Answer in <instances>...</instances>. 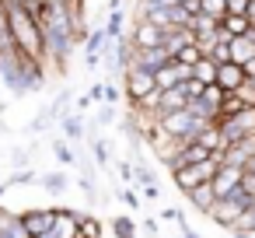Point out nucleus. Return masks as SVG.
Here are the masks:
<instances>
[{"label":"nucleus","mask_w":255,"mask_h":238,"mask_svg":"<svg viewBox=\"0 0 255 238\" xmlns=\"http://www.w3.org/2000/svg\"><path fill=\"white\" fill-rule=\"evenodd\" d=\"M7 4V18H11V35H14V46L42 63H49V53H46V35H42V21L21 4V0H4Z\"/></svg>","instance_id":"obj_1"},{"label":"nucleus","mask_w":255,"mask_h":238,"mask_svg":"<svg viewBox=\"0 0 255 238\" xmlns=\"http://www.w3.org/2000/svg\"><path fill=\"white\" fill-rule=\"evenodd\" d=\"M164 32H168V28H161V25L147 21V18H136V25H133V32H129V42H133V49L164 46Z\"/></svg>","instance_id":"obj_2"},{"label":"nucleus","mask_w":255,"mask_h":238,"mask_svg":"<svg viewBox=\"0 0 255 238\" xmlns=\"http://www.w3.org/2000/svg\"><path fill=\"white\" fill-rule=\"evenodd\" d=\"M241 179H245V168H241V165H220V172L213 175L217 200H224V196H231L234 189H241Z\"/></svg>","instance_id":"obj_3"},{"label":"nucleus","mask_w":255,"mask_h":238,"mask_svg":"<svg viewBox=\"0 0 255 238\" xmlns=\"http://www.w3.org/2000/svg\"><path fill=\"white\" fill-rule=\"evenodd\" d=\"M21 221H25V228H28L32 238H35V235H42V231H53V224H56V207H35V210H25Z\"/></svg>","instance_id":"obj_4"},{"label":"nucleus","mask_w":255,"mask_h":238,"mask_svg":"<svg viewBox=\"0 0 255 238\" xmlns=\"http://www.w3.org/2000/svg\"><path fill=\"white\" fill-rule=\"evenodd\" d=\"M245 81H248V74H245V67H241V63L224 60V63L217 67V84H220L224 91H238Z\"/></svg>","instance_id":"obj_5"},{"label":"nucleus","mask_w":255,"mask_h":238,"mask_svg":"<svg viewBox=\"0 0 255 238\" xmlns=\"http://www.w3.org/2000/svg\"><path fill=\"white\" fill-rule=\"evenodd\" d=\"M171 60L168 46H150V49H133V63L136 67H147V70H161L164 63Z\"/></svg>","instance_id":"obj_6"},{"label":"nucleus","mask_w":255,"mask_h":238,"mask_svg":"<svg viewBox=\"0 0 255 238\" xmlns=\"http://www.w3.org/2000/svg\"><path fill=\"white\" fill-rule=\"evenodd\" d=\"M185 200H189L199 214H210V210L217 207V189H213V182H199L192 193H185Z\"/></svg>","instance_id":"obj_7"},{"label":"nucleus","mask_w":255,"mask_h":238,"mask_svg":"<svg viewBox=\"0 0 255 238\" xmlns=\"http://www.w3.org/2000/svg\"><path fill=\"white\" fill-rule=\"evenodd\" d=\"M39 186H42L49 196H63V193L70 189V175H67L63 168H56V172H46V175H39Z\"/></svg>","instance_id":"obj_8"},{"label":"nucleus","mask_w":255,"mask_h":238,"mask_svg":"<svg viewBox=\"0 0 255 238\" xmlns=\"http://www.w3.org/2000/svg\"><path fill=\"white\" fill-rule=\"evenodd\" d=\"M60 126H63V137H67L70 144H84L88 130H84V119H81V112H67V116L60 119Z\"/></svg>","instance_id":"obj_9"},{"label":"nucleus","mask_w":255,"mask_h":238,"mask_svg":"<svg viewBox=\"0 0 255 238\" xmlns=\"http://www.w3.org/2000/svg\"><path fill=\"white\" fill-rule=\"evenodd\" d=\"M171 179H175V186L182 189V193H192L199 182H206L203 175H199V165H185V168H178V172H171Z\"/></svg>","instance_id":"obj_10"},{"label":"nucleus","mask_w":255,"mask_h":238,"mask_svg":"<svg viewBox=\"0 0 255 238\" xmlns=\"http://www.w3.org/2000/svg\"><path fill=\"white\" fill-rule=\"evenodd\" d=\"M220 28H224L231 39H238V35H248V32H252V18H248V14H224V18H220Z\"/></svg>","instance_id":"obj_11"},{"label":"nucleus","mask_w":255,"mask_h":238,"mask_svg":"<svg viewBox=\"0 0 255 238\" xmlns=\"http://www.w3.org/2000/svg\"><path fill=\"white\" fill-rule=\"evenodd\" d=\"M196 140H199L206 151H224V147H227V140H224V133H220V123H206Z\"/></svg>","instance_id":"obj_12"},{"label":"nucleus","mask_w":255,"mask_h":238,"mask_svg":"<svg viewBox=\"0 0 255 238\" xmlns=\"http://www.w3.org/2000/svg\"><path fill=\"white\" fill-rule=\"evenodd\" d=\"M217 60L213 56H203V60H196L192 63V77L199 81V84H217Z\"/></svg>","instance_id":"obj_13"},{"label":"nucleus","mask_w":255,"mask_h":238,"mask_svg":"<svg viewBox=\"0 0 255 238\" xmlns=\"http://www.w3.org/2000/svg\"><path fill=\"white\" fill-rule=\"evenodd\" d=\"M255 56V39H248V35H238V39H231V60L234 63H248Z\"/></svg>","instance_id":"obj_14"},{"label":"nucleus","mask_w":255,"mask_h":238,"mask_svg":"<svg viewBox=\"0 0 255 238\" xmlns=\"http://www.w3.org/2000/svg\"><path fill=\"white\" fill-rule=\"evenodd\" d=\"M14 35H11V18H7V4L0 0V53H14Z\"/></svg>","instance_id":"obj_15"},{"label":"nucleus","mask_w":255,"mask_h":238,"mask_svg":"<svg viewBox=\"0 0 255 238\" xmlns=\"http://www.w3.org/2000/svg\"><path fill=\"white\" fill-rule=\"evenodd\" d=\"M53 154L60 158V165H77V154H74V144L67 137H56L53 140Z\"/></svg>","instance_id":"obj_16"},{"label":"nucleus","mask_w":255,"mask_h":238,"mask_svg":"<svg viewBox=\"0 0 255 238\" xmlns=\"http://www.w3.org/2000/svg\"><path fill=\"white\" fill-rule=\"evenodd\" d=\"M231 231H234L238 238H252V235H255V207H252V210H245V214L234 221V228H231Z\"/></svg>","instance_id":"obj_17"},{"label":"nucleus","mask_w":255,"mask_h":238,"mask_svg":"<svg viewBox=\"0 0 255 238\" xmlns=\"http://www.w3.org/2000/svg\"><path fill=\"white\" fill-rule=\"evenodd\" d=\"M70 102H74V95H70L67 88H63V91H60V95H56L53 102H49V112H53V119H56V123H60V119H63L67 112H70Z\"/></svg>","instance_id":"obj_18"},{"label":"nucleus","mask_w":255,"mask_h":238,"mask_svg":"<svg viewBox=\"0 0 255 238\" xmlns=\"http://www.w3.org/2000/svg\"><path fill=\"white\" fill-rule=\"evenodd\" d=\"M102 221L95 217V214H81V235L77 238H102Z\"/></svg>","instance_id":"obj_19"},{"label":"nucleus","mask_w":255,"mask_h":238,"mask_svg":"<svg viewBox=\"0 0 255 238\" xmlns=\"http://www.w3.org/2000/svg\"><path fill=\"white\" fill-rule=\"evenodd\" d=\"M171 60H178V63H185V67H192L196 60H203V49H199V42H185Z\"/></svg>","instance_id":"obj_20"},{"label":"nucleus","mask_w":255,"mask_h":238,"mask_svg":"<svg viewBox=\"0 0 255 238\" xmlns=\"http://www.w3.org/2000/svg\"><path fill=\"white\" fill-rule=\"evenodd\" d=\"M116 123V105H109V102H102V109L95 112V119L88 123L91 130H102V126H112Z\"/></svg>","instance_id":"obj_21"},{"label":"nucleus","mask_w":255,"mask_h":238,"mask_svg":"<svg viewBox=\"0 0 255 238\" xmlns=\"http://www.w3.org/2000/svg\"><path fill=\"white\" fill-rule=\"evenodd\" d=\"M224 95H227V91H224V88H220V84H206V88H203V95H199V98H203V102H206V105H213V109H217V112H220V105H224Z\"/></svg>","instance_id":"obj_22"},{"label":"nucleus","mask_w":255,"mask_h":238,"mask_svg":"<svg viewBox=\"0 0 255 238\" xmlns=\"http://www.w3.org/2000/svg\"><path fill=\"white\" fill-rule=\"evenodd\" d=\"M112 231H116V238H136V224L129 221V217H112Z\"/></svg>","instance_id":"obj_23"},{"label":"nucleus","mask_w":255,"mask_h":238,"mask_svg":"<svg viewBox=\"0 0 255 238\" xmlns=\"http://www.w3.org/2000/svg\"><path fill=\"white\" fill-rule=\"evenodd\" d=\"M53 123H56V119H53V112H49V105H42V112H39V116H35V119L28 123V133H42V130H49Z\"/></svg>","instance_id":"obj_24"},{"label":"nucleus","mask_w":255,"mask_h":238,"mask_svg":"<svg viewBox=\"0 0 255 238\" xmlns=\"http://www.w3.org/2000/svg\"><path fill=\"white\" fill-rule=\"evenodd\" d=\"M91 154H95V165L98 168H109V144L102 137H91Z\"/></svg>","instance_id":"obj_25"},{"label":"nucleus","mask_w":255,"mask_h":238,"mask_svg":"<svg viewBox=\"0 0 255 238\" xmlns=\"http://www.w3.org/2000/svg\"><path fill=\"white\" fill-rule=\"evenodd\" d=\"M32 182H39V172H32V168H14L7 179V186H32Z\"/></svg>","instance_id":"obj_26"},{"label":"nucleus","mask_w":255,"mask_h":238,"mask_svg":"<svg viewBox=\"0 0 255 238\" xmlns=\"http://www.w3.org/2000/svg\"><path fill=\"white\" fill-rule=\"evenodd\" d=\"M105 32H109V39H123V11H112V14H109Z\"/></svg>","instance_id":"obj_27"},{"label":"nucleus","mask_w":255,"mask_h":238,"mask_svg":"<svg viewBox=\"0 0 255 238\" xmlns=\"http://www.w3.org/2000/svg\"><path fill=\"white\" fill-rule=\"evenodd\" d=\"M203 14H210V18H224L227 14V0H203Z\"/></svg>","instance_id":"obj_28"},{"label":"nucleus","mask_w":255,"mask_h":238,"mask_svg":"<svg viewBox=\"0 0 255 238\" xmlns=\"http://www.w3.org/2000/svg\"><path fill=\"white\" fill-rule=\"evenodd\" d=\"M119 200H123L129 210H140V207H143V200H140V193H136V189H119Z\"/></svg>","instance_id":"obj_29"},{"label":"nucleus","mask_w":255,"mask_h":238,"mask_svg":"<svg viewBox=\"0 0 255 238\" xmlns=\"http://www.w3.org/2000/svg\"><path fill=\"white\" fill-rule=\"evenodd\" d=\"M28 154H32V151L14 147V151H11V165H14V168H25V165H28Z\"/></svg>","instance_id":"obj_30"},{"label":"nucleus","mask_w":255,"mask_h":238,"mask_svg":"<svg viewBox=\"0 0 255 238\" xmlns=\"http://www.w3.org/2000/svg\"><path fill=\"white\" fill-rule=\"evenodd\" d=\"M241 189H245L248 196H255V172H248V168H245V179H241Z\"/></svg>","instance_id":"obj_31"},{"label":"nucleus","mask_w":255,"mask_h":238,"mask_svg":"<svg viewBox=\"0 0 255 238\" xmlns=\"http://www.w3.org/2000/svg\"><path fill=\"white\" fill-rule=\"evenodd\" d=\"M105 102H109V105H116V102H119V88H116L112 81H105Z\"/></svg>","instance_id":"obj_32"},{"label":"nucleus","mask_w":255,"mask_h":238,"mask_svg":"<svg viewBox=\"0 0 255 238\" xmlns=\"http://www.w3.org/2000/svg\"><path fill=\"white\" fill-rule=\"evenodd\" d=\"M91 102H95L91 95H81V98L74 102V109H77V112H84V109H91Z\"/></svg>","instance_id":"obj_33"},{"label":"nucleus","mask_w":255,"mask_h":238,"mask_svg":"<svg viewBox=\"0 0 255 238\" xmlns=\"http://www.w3.org/2000/svg\"><path fill=\"white\" fill-rule=\"evenodd\" d=\"M88 95H91V98H95V102H105V84H95V88H91V91H88Z\"/></svg>","instance_id":"obj_34"},{"label":"nucleus","mask_w":255,"mask_h":238,"mask_svg":"<svg viewBox=\"0 0 255 238\" xmlns=\"http://www.w3.org/2000/svg\"><path fill=\"white\" fill-rule=\"evenodd\" d=\"M143 196H147V200H161V189H157V182H154V186H143Z\"/></svg>","instance_id":"obj_35"},{"label":"nucleus","mask_w":255,"mask_h":238,"mask_svg":"<svg viewBox=\"0 0 255 238\" xmlns=\"http://www.w3.org/2000/svg\"><path fill=\"white\" fill-rule=\"evenodd\" d=\"M143 231H147V235H154V238H161V231H157V221H143Z\"/></svg>","instance_id":"obj_36"},{"label":"nucleus","mask_w":255,"mask_h":238,"mask_svg":"<svg viewBox=\"0 0 255 238\" xmlns=\"http://www.w3.org/2000/svg\"><path fill=\"white\" fill-rule=\"evenodd\" d=\"M35 238H56V231H42V235H35Z\"/></svg>","instance_id":"obj_37"},{"label":"nucleus","mask_w":255,"mask_h":238,"mask_svg":"<svg viewBox=\"0 0 255 238\" xmlns=\"http://www.w3.org/2000/svg\"><path fill=\"white\" fill-rule=\"evenodd\" d=\"M7 189H11V186H7V182H0V196H4V193H7Z\"/></svg>","instance_id":"obj_38"},{"label":"nucleus","mask_w":255,"mask_h":238,"mask_svg":"<svg viewBox=\"0 0 255 238\" xmlns=\"http://www.w3.org/2000/svg\"><path fill=\"white\" fill-rule=\"evenodd\" d=\"M248 84H255V77H248Z\"/></svg>","instance_id":"obj_39"}]
</instances>
